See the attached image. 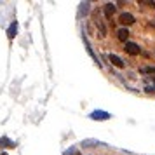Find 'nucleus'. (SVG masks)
I'll return each mask as SVG.
<instances>
[{
  "instance_id": "1a4fd4ad",
  "label": "nucleus",
  "mask_w": 155,
  "mask_h": 155,
  "mask_svg": "<svg viewBox=\"0 0 155 155\" xmlns=\"http://www.w3.org/2000/svg\"><path fill=\"white\" fill-rule=\"evenodd\" d=\"M16 30H18V23H12V26H9V30H7V33H9V38H14L16 37Z\"/></svg>"
},
{
  "instance_id": "20e7f679",
  "label": "nucleus",
  "mask_w": 155,
  "mask_h": 155,
  "mask_svg": "<svg viewBox=\"0 0 155 155\" xmlns=\"http://www.w3.org/2000/svg\"><path fill=\"white\" fill-rule=\"evenodd\" d=\"M89 117H91L92 120H106V119H110V113L101 112V110H94Z\"/></svg>"
},
{
  "instance_id": "9d476101",
  "label": "nucleus",
  "mask_w": 155,
  "mask_h": 155,
  "mask_svg": "<svg viewBox=\"0 0 155 155\" xmlns=\"http://www.w3.org/2000/svg\"><path fill=\"white\" fill-rule=\"evenodd\" d=\"M80 7H82V9H80V11H82V16H85L87 12H89V4H87V2H84Z\"/></svg>"
},
{
  "instance_id": "f8f14e48",
  "label": "nucleus",
  "mask_w": 155,
  "mask_h": 155,
  "mask_svg": "<svg viewBox=\"0 0 155 155\" xmlns=\"http://www.w3.org/2000/svg\"><path fill=\"white\" fill-rule=\"evenodd\" d=\"M140 5H150V7H155V2H143V0H141Z\"/></svg>"
},
{
  "instance_id": "f03ea898",
  "label": "nucleus",
  "mask_w": 155,
  "mask_h": 155,
  "mask_svg": "<svg viewBox=\"0 0 155 155\" xmlns=\"http://www.w3.org/2000/svg\"><path fill=\"white\" fill-rule=\"evenodd\" d=\"M124 49H126L127 54H131V56H136V54H140V45L136 42H129L127 40L126 45H124Z\"/></svg>"
},
{
  "instance_id": "4468645a",
  "label": "nucleus",
  "mask_w": 155,
  "mask_h": 155,
  "mask_svg": "<svg viewBox=\"0 0 155 155\" xmlns=\"http://www.w3.org/2000/svg\"><path fill=\"white\" fill-rule=\"evenodd\" d=\"M150 25H152V26H153V28H155V19H153V21H152V23H150Z\"/></svg>"
},
{
  "instance_id": "6e6552de",
  "label": "nucleus",
  "mask_w": 155,
  "mask_h": 155,
  "mask_svg": "<svg viewBox=\"0 0 155 155\" xmlns=\"http://www.w3.org/2000/svg\"><path fill=\"white\" fill-rule=\"evenodd\" d=\"M140 71L145 75H155V66H143Z\"/></svg>"
},
{
  "instance_id": "2eb2a0df",
  "label": "nucleus",
  "mask_w": 155,
  "mask_h": 155,
  "mask_svg": "<svg viewBox=\"0 0 155 155\" xmlns=\"http://www.w3.org/2000/svg\"><path fill=\"white\" fill-rule=\"evenodd\" d=\"M152 82H153V84H155V77H152Z\"/></svg>"
},
{
  "instance_id": "39448f33",
  "label": "nucleus",
  "mask_w": 155,
  "mask_h": 155,
  "mask_svg": "<svg viewBox=\"0 0 155 155\" xmlns=\"http://www.w3.org/2000/svg\"><path fill=\"white\" fill-rule=\"evenodd\" d=\"M94 25H96L98 30H99V37H106V25H105V21H103L101 18H96V19H94Z\"/></svg>"
},
{
  "instance_id": "423d86ee",
  "label": "nucleus",
  "mask_w": 155,
  "mask_h": 155,
  "mask_svg": "<svg viewBox=\"0 0 155 155\" xmlns=\"http://www.w3.org/2000/svg\"><path fill=\"white\" fill-rule=\"evenodd\" d=\"M115 4H112V2H108V4H105V5H103V12H105V16L106 18H110V16L113 14V12H115Z\"/></svg>"
},
{
  "instance_id": "f257e3e1",
  "label": "nucleus",
  "mask_w": 155,
  "mask_h": 155,
  "mask_svg": "<svg viewBox=\"0 0 155 155\" xmlns=\"http://www.w3.org/2000/svg\"><path fill=\"white\" fill-rule=\"evenodd\" d=\"M134 21H136V18H134L131 12H122V14L119 16V23H120V25H124V26H127V25H133Z\"/></svg>"
},
{
  "instance_id": "7ed1b4c3",
  "label": "nucleus",
  "mask_w": 155,
  "mask_h": 155,
  "mask_svg": "<svg viewBox=\"0 0 155 155\" xmlns=\"http://www.w3.org/2000/svg\"><path fill=\"white\" fill-rule=\"evenodd\" d=\"M108 59H110L112 64H113V66H117V68H124V66H126V61H124L122 58H119L117 54H113V52L108 54Z\"/></svg>"
},
{
  "instance_id": "9b49d317",
  "label": "nucleus",
  "mask_w": 155,
  "mask_h": 155,
  "mask_svg": "<svg viewBox=\"0 0 155 155\" xmlns=\"http://www.w3.org/2000/svg\"><path fill=\"white\" fill-rule=\"evenodd\" d=\"M64 155H80V152H78L77 148H70V150H68Z\"/></svg>"
},
{
  "instance_id": "0eeeda50",
  "label": "nucleus",
  "mask_w": 155,
  "mask_h": 155,
  "mask_svg": "<svg viewBox=\"0 0 155 155\" xmlns=\"http://www.w3.org/2000/svg\"><path fill=\"white\" fill-rule=\"evenodd\" d=\"M117 38L122 40V42H127V38H129V30L127 28H119L117 30Z\"/></svg>"
},
{
  "instance_id": "ddd939ff",
  "label": "nucleus",
  "mask_w": 155,
  "mask_h": 155,
  "mask_svg": "<svg viewBox=\"0 0 155 155\" xmlns=\"http://www.w3.org/2000/svg\"><path fill=\"white\" fill-rule=\"evenodd\" d=\"M147 92H155V85H147V89H145Z\"/></svg>"
}]
</instances>
